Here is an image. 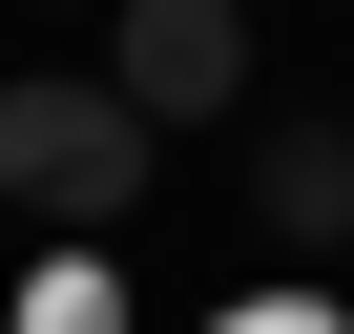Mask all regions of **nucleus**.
<instances>
[{"label": "nucleus", "mask_w": 354, "mask_h": 334, "mask_svg": "<svg viewBox=\"0 0 354 334\" xmlns=\"http://www.w3.org/2000/svg\"><path fill=\"white\" fill-rule=\"evenodd\" d=\"M146 146H167V125H146V105L104 84V63H84V84H42V63L0 84V188H21V209H42L63 251H104V230L146 209Z\"/></svg>", "instance_id": "nucleus-1"}, {"label": "nucleus", "mask_w": 354, "mask_h": 334, "mask_svg": "<svg viewBox=\"0 0 354 334\" xmlns=\"http://www.w3.org/2000/svg\"><path fill=\"white\" fill-rule=\"evenodd\" d=\"M104 84L146 125H230L250 105V0H104Z\"/></svg>", "instance_id": "nucleus-2"}, {"label": "nucleus", "mask_w": 354, "mask_h": 334, "mask_svg": "<svg viewBox=\"0 0 354 334\" xmlns=\"http://www.w3.org/2000/svg\"><path fill=\"white\" fill-rule=\"evenodd\" d=\"M250 230H271L292 272L354 251V125H271V146H250Z\"/></svg>", "instance_id": "nucleus-3"}, {"label": "nucleus", "mask_w": 354, "mask_h": 334, "mask_svg": "<svg viewBox=\"0 0 354 334\" xmlns=\"http://www.w3.org/2000/svg\"><path fill=\"white\" fill-rule=\"evenodd\" d=\"M21 334H125V292H104V272H84V251H63V272H42V292H21Z\"/></svg>", "instance_id": "nucleus-4"}, {"label": "nucleus", "mask_w": 354, "mask_h": 334, "mask_svg": "<svg viewBox=\"0 0 354 334\" xmlns=\"http://www.w3.org/2000/svg\"><path fill=\"white\" fill-rule=\"evenodd\" d=\"M230 334H333V313H313V292H250V313H230Z\"/></svg>", "instance_id": "nucleus-5"}]
</instances>
